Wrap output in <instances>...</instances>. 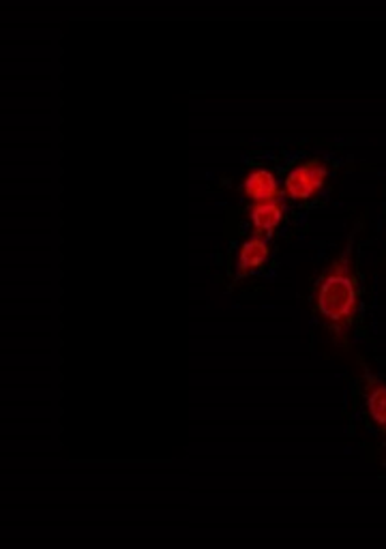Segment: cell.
<instances>
[{
	"mask_svg": "<svg viewBox=\"0 0 386 549\" xmlns=\"http://www.w3.org/2000/svg\"><path fill=\"white\" fill-rule=\"evenodd\" d=\"M356 307L355 281L339 266L322 281L318 292V309L330 324H346Z\"/></svg>",
	"mask_w": 386,
	"mask_h": 549,
	"instance_id": "1",
	"label": "cell"
},
{
	"mask_svg": "<svg viewBox=\"0 0 386 549\" xmlns=\"http://www.w3.org/2000/svg\"><path fill=\"white\" fill-rule=\"evenodd\" d=\"M266 258H269V247L262 238H252L243 244L241 255H238V275L247 273V270L255 269V266L264 264Z\"/></svg>",
	"mask_w": 386,
	"mask_h": 549,
	"instance_id": "4",
	"label": "cell"
},
{
	"mask_svg": "<svg viewBox=\"0 0 386 549\" xmlns=\"http://www.w3.org/2000/svg\"><path fill=\"white\" fill-rule=\"evenodd\" d=\"M252 221L253 227L258 232H266V235H270V232L275 230L277 226H279L281 221V209L277 202L270 204H258L252 210Z\"/></svg>",
	"mask_w": 386,
	"mask_h": 549,
	"instance_id": "5",
	"label": "cell"
},
{
	"mask_svg": "<svg viewBox=\"0 0 386 549\" xmlns=\"http://www.w3.org/2000/svg\"><path fill=\"white\" fill-rule=\"evenodd\" d=\"M324 178H326V167L322 163L318 161L305 163V166H298L287 174L286 192L295 200H307L309 195H313L320 187H322Z\"/></svg>",
	"mask_w": 386,
	"mask_h": 549,
	"instance_id": "2",
	"label": "cell"
},
{
	"mask_svg": "<svg viewBox=\"0 0 386 549\" xmlns=\"http://www.w3.org/2000/svg\"><path fill=\"white\" fill-rule=\"evenodd\" d=\"M367 407H369V415H372L373 421H376L380 427H386V387L384 384H378V387H373L372 390H369Z\"/></svg>",
	"mask_w": 386,
	"mask_h": 549,
	"instance_id": "6",
	"label": "cell"
},
{
	"mask_svg": "<svg viewBox=\"0 0 386 549\" xmlns=\"http://www.w3.org/2000/svg\"><path fill=\"white\" fill-rule=\"evenodd\" d=\"M244 193L255 200L258 204H270L279 198V189H277L275 176L269 170H255L244 181Z\"/></svg>",
	"mask_w": 386,
	"mask_h": 549,
	"instance_id": "3",
	"label": "cell"
}]
</instances>
